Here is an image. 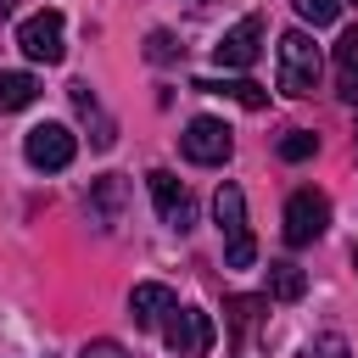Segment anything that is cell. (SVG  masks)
I'll use <instances>...</instances> for the list:
<instances>
[{
  "instance_id": "cell-1",
  "label": "cell",
  "mask_w": 358,
  "mask_h": 358,
  "mask_svg": "<svg viewBox=\"0 0 358 358\" xmlns=\"http://www.w3.org/2000/svg\"><path fill=\"white\" fill-rule=\"evenodd\" d=\"M213 218H218V235H224V263L229 268H252L257 263V241H252V224H246V196L241 185H218L213 190Z\"/></svg>"
},
{
  "instance_id": "cell-2",
  "label": "cell",
  "mask_w": 358,
  "mask_h": 358,
  "mask_svg": "<svg viewBox=\"0 0 358 358\" xmlns=\"http://www.w3.org/2000/svg\"><path fill=\"white\" fill-rule=\"evenodd\" d=\"M319 73H324V56L308 39V28L280 34V90L285 95H313L319 90Z\"/></svg>"
},
{
  "instance_id": "cell-18",
  "label": "cell",
  "mask_w": 358,
  "mask_h": 358,
  "mask_svg": "<svg viewBox=\"0 0 358 358\" xmlns=\"http://www.w3.org/2000/svg\"><path fill=\"white\" fill-rule=\"evenodd\" d=\"M291 6H296V17L313 22V28H324V22L341 17V0H291Z\"/></svg>"
},
{
  "instance_id": "cell-10",
  "label": "cell",
  "mask_w": 358,
  "mask_h": 358,
  "mask_svg": "<svg viewBox=\"0 0 358 358\" xmlns=\"http://www.w3.org/2000/svg\"><path fill=\"white\" fill-rule=\"evenodd\" d=\"M173 308H179V296H173L168 285H157V280H140V285L129 291V313H134V324H145V330H157Z\"/></svg>"
},
{
  "instance_id": "cell-15",
  "label": "cell",
  "mask_w": 358,
  "mask_h": 358,
  "mask_svg": "<svg viewBox=\"0 0 358 358\" xmlns=\"http://www.w3.org/2000/svg\"><path fill=\"white\" fill-rule=\"evenodd\" d=\"M39 101V78L34 73H0V112H22Z\"/></svg>"
},
{
  "instance_id": "cell-11",
  "label": "cell",
  "mask_w": 358,
  "mask_h": 358,
  "mask_svg": "<svg viewBox=\"0 0 358 358\" xmlns=\"http://www.w3.org/2000/svg\"><path fill=\"white\" fill-rule=\"evenodd\" d=\"M190 90H201V95H229V101H241L246 112H263V106H268L263 84H252V78H196Z\"/></svg>"
},
{
  "instance_id": "cell-21",
  "label": "cell",
  "mask_w": 358,
  "mask_h": 358,
  "mask_svg": "<svg viewBox=\"0 0 358 358\" xmlns=\"http://www.w3.org/2000/svg\"><path fill=\"white\" fill-rule=\"evenodd\" d=\"M319 358H352V347H347V336H319Z\"/></svg>"
},
{
  "instance_id": "cell-22",
  "label": "cell",
  "mask_w": 358,
  "mask_h": 358,
  "mask_svg": "<svg viewBox=\"0 0 358 358\" xmlns=\"http://www.w3.org/2000/svg\"><path fill=\"white\" fill-rule=\"evenodd\" d=\"M11 6H17V0H0V17H6V11H11Z\"/></svg>"
},
{
  "instance_id": "cell-24",
  "label": "cell",
  "mask_w": 358,
  "mask_h": 358,
  "mask_svg": "<svg viewBox=\"0 0 358 358\" xmlns=\"http://www.w3.org/2000/svg\"><path fill=\"white\" fill-rule=\"evenodd\" d=\"M352 6H358V0H352Z\"/></svg>"
},
{
  "instance_id": "cell-9",
  "label": "cell",
  "mask_w": 358,
  "mask_h": 358,
  "mask_svg": "<svg viewBox=\"0 0 358 358\" xmlns=\"http://www.w3.org/2000/svg\"><path fill=\"white\" fill-rule=\"evenodd\" d=\"M257 50H263V17L246 11L235 28H224V39L213 45V62H218V67H252Z\"/></svg>"
},
{
  "instance_id": "cell-17",
  "label": "cell",
  "mask_w": 358,
  "mask_h": 358,
  "mask_svg": "<svg viewBox=\"0 0 358 358\" xmlns=\"http://www.w3.org/2000/svg\"><path fill=\"white\" fill-rule=\"evenodd\" d=\"M313 151H319V134H308V129H291V134L280 140V157H285V162H308Z\"/></svg>"
},
{
  "instance_id": "cell-12",
  "label": "cell",
  "mask_w": 358,
  "mask_h": 358,
  "mask_svg": "<svg viewBox=\"0 0 358 358\" xmlns=\"http://www.w3.org/2000/svg\"><path fill=\"white\" fill-rule=\"evenodd\" d=\"M73 106H78V117H84V123L95 129V134H90V140H95V151H106V145L117 140V129H112V117L101 112V101H95V90H90V84H73Z\"/></svg>"
},
{
  "instance_id": "cell-6",
  "label": "cell",
  "mask_w": 358,
  "mask_h": 358,
  "mask_svg": "<svg viewBox=\"0 0 358 358\" xmlns=\"http://www.w3.org/2000/svg\"><path fill=\"white\" fill-rule=\"evenodd\" d=\"M22 151H28V162H34L39 173H62V168L78 157V134H73L67 123H34V129L22 134Z\"/></svg>"
},
{
  "instance_id": "cell-20",
  "label": "cell",
  "mask_w": 358,
  "mask_h": 358,
  "mask_svg": "<svg viewBox=\"0 0 358 358\" xmlns=\"http://www.w3.org/2000/svg\"><path fill=\"white\" fill-rule=\"evenodd\" d=\"M78 358H129V352H123L112 336H95V341H84V352H78Z\"/></svg>"
},
{
  "instance_id": "cell-5",
  "label": "cell",
  "mask_w": 358,
  "mask_h": 358,
  "mask_svg": "<svg viewBox=\"0 0 358 358\" xmlns=\"http://www.w3.org/2000/svg\"><path fill=\"white\" fill-rule=\"evenodd\" d=\"M179 145H185V157H190L196 168H218V162H229V151H235V129H229L224 117H190L185 134H179Z\"/></svg>"
},
{
  "instance_id": "cell-13",
  "label": "cell",
  "mask_w": 358,
  "mask_h": 358,
  "mask_svg": "<svg viewBox=\"0 0 358 358\" xmlns=\"http://www.w3.org/2000/svg\"><path fill=\"white\" fill-rule=\"evenodd\" d=\"M336 90H341V101L358 106V28H347L336 39Z\"/></svg>"
},
{
  "instance_id": "cell-14",
  "label": "cell",
  "mask_w": 358,
  "mask_h": 358,
  "mask_svg": "<svg viewBox=\"0 0 358 358\" xmlns=\"http://www.w3.org/2000/svg\"><path fill=\"white\" fill-rule=\"evenodd\" d=\"M302 291H308V274H302L291 257L268 263V296H274V302H302Z\"/></svg>"
},
{
  "instance_id": "cell-4",
  "label": "cell",
  "mask_w": 358,
  "mask_h": 358,
  "mask_svg": "<svg viewBox=\"0 0 358 358\" xmlns=\"http://www.w3.org/2000/svg\"><path fill=\"white\" fill-rule=\"evenodd\" d=\"M17 45H22V56H28V62L56 67V62L67 56V22H62V11H34V17H22Z\"/></svg>"
},
{
  "instance_id": "cell-8",
  "label": "cell",
  "mask_w": 358,
  "mask_h": 358,
  "mask_svg": "<svg viewBox=\"0 0 358 358\" xmlns=\"http://www.w3.org/2000/svg\"><path fill=\"white\" fill-rule=\"evenodd\" d=\"M145 185H151V201H157V218H162L168 229H179V235H185V229L196 224V207H190V190H185V185H179V179L168 173V168H151V173H145Z\"/></svg>"
},
{
  "instance_id": "cell-19",
  "label": "cell",
  "mask_w": 358,
  "mask_h": 358,
  "mask_svg": "<svg viewBox=\"0 0 358 358\" xmlns=\"http://www.w3.org/2000/svg\"><path fill=\"white\" fill-rule=\"evenodd\" d=\"M145 56H151V62H173V56H179V45H173V34H162V28H157V34L145 39Z\"/></svg>"
},
{
  "instance_id": "cell-3",
  "label": "cell",
  "mask_w": 358,
  "mask_h": 358,
  "mask_svg": "<svg viewBox=\"0 0 358 358\" xmlns=\"http://www.w3.org/2000/svg\"><path fill=\"white\" fill-rule=\"evenodd\" d=\"M162 341H168L173 358H207L213 341H218V324H213V313H201V308H173V313L162 319Z\"/></svg>"
},
{
  "instance_id": "cell-16",
  "label": "cell",
  "mask_w": 358,
  "mask_h": 358,
  "mask_svg": "<svg viewBox=\"0 0 358 358\" xmlns=\"http://www.w3.org/2000/svg\"><path fill=\"white\" fill-rule=\"evenodd\" d=\"M117 201H123V179H117V173L95 179V190H90V207H95L101 229H112V224H117Z\"/></svg>"
},
{
  "instance_id": "cell-23",
  "label": "cell",
  "mask_w": 358,
  "mask_h": 358,
  "mask_svg": "<svg viewBox=\"0 0 358 358\" xmlns=\"http://www.w3.org/2000/svg\"><path fill=\"white\" fill-rule=\"evenodd\" d=\"M352 268H358V246H352Z\"/></svg>"
},
{
  "instance_id": "cell-7",
  "label": "cell",
  "mask_w": 358,
  "mask_h": 358,
  "mask_svg": "<svg viewBox=\"0 0 358 358\" xmlns=\"http://www.w3.org/2000/svg\"><path fill=\"white\" fill-rule=\"evenodd\" d=\"M330 224V201L319 190H291L285 201V246H313Z\"/></svg>"
}]
</instances>
